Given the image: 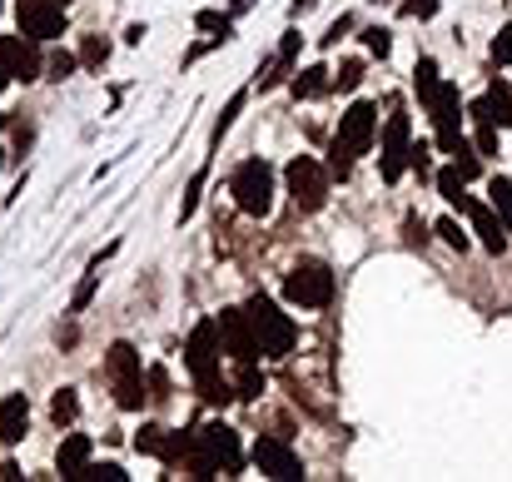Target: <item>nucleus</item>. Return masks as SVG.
Segmentation results:
<instances>
[{
    "mask_svg": "<svg viewBox=\"0 0 512 482\" xmlns=\"http://www.w3.org/2000/svg\"><path fill=\"white\" fill-rule=\"evenodd\" d=\"M60 5H70V0H60Z\"/></svg>",
    "mask_w": 512,
    "mask_h": 482,
    "instance_id": "obj_43",
    "label": "nucleus"
},
{
    "mask_svg": "<svg viewBox=\"0 0 512 482\" xmlns=\"http://www.w3.org/2000/svg\"><path fill=\"white\" fill-rule=\"evenodd\" d=\"M50 413H55V423H75V413H80L75 393H70V388H60V393H55V403H50Z\"/></svg>",
    "mask_w": 512,
    "mask_h": 482,
    "instance_id": "obj_30",
    "label": "nucleus"
},
{
    "mask_svg": "<svg viewBox=\"0 0 512 482\" xmlns=\"http://www.w3.org/2000/svg\"><path fill=\"white\" fill-rule=\"evenodd\" d=\"M25 428H30V403H25V393H10V398L0 403V443L15 448V443L25 438Z\"/></svg>",
    "mask_w": 512,
    "mask_h": 482,
    "instance_id": "obj_17",
    "label": "nucleus"
},
{
    "mask_svg": "<svg viewBox=\"0 0 512 482\" xmlns=\"http://www.w3.org/2000/svg\"><path fill=\"white\" fill-rule=\"evenodd\" d=\"M199 433V453H204V463L214 468V478L224 473V478H234L239 468H244V448H239V433L229 428V423H204V428H194Z\"/></svg>",
    "mask_w": 512,
    "mask_h": 482,
    "instance_id": "obj_10",
    "label": "nucleus"
},
{
    "mask_svg": "<svg viewBox=\"0 0 512 482\" xmlns=\"http://www.w3.org/2000/svg\"><path fill=\"white\" fill-rule=\"evenodd\" d=\"M284 184H289V199L304 214H319L329 204V164H319L314 155H294L284 169Z\"/></svg>",
    "mask_w": 512,
    "mask_h": 482,
    "instance_id": "obj_7",
    "label": "nucleus"
},
{
    "mask_svg": "<svg viewBox=\"0 0 512 482\" xmlns=\"http://www.w3.org/2000/svg\"><path fill=\"white\" fill-rule=\"evenodd\" d=\"M105 373H110V383H115V403H120L125 413H140V408L150 403V383H145L140 353H135L130 343H115V348L105 353Z\"/></svg>",
    "mask_w": 512,
    "mask_h": 482,
    "instance_id": "obj_4",
    "label": "nucleus"
},
{
    "mask_svg": "<svg viewBox=\"0 0 512 482\" xmlns=\"http://www.w3.org/2000/svg\"><path fill=\"white\" fill-rule=\"evenodd\" d=\"M239 110H244V95H234V100L224 105V115H219V125H214V145L229 135V125H234V115H239Z\"/></svg>",
    "mask_w": 512,
    "mask_h": 482,
    "instance_id": "obj_34",
    "label": "nucleus"
},
{
    "mask_svg": "<svg viewBox=\"0 0 512 482\" xmlns=\"http://www.w3.org/2000/svg\"><path fill=\"white\" fill-rule=\"evenodd\" d=\"M473 145H478L483 160H488V155H503V150H498V125H483V120H478V140H473Z\"/></svg>",
    "mask_w": 512,
    "mask_h": 482,
    "instance_id": "obj_31",
    "label": "nucleus"
},
{
    "mask_svg": "<svg viewBox=\"0 0 512 482\" xmlns=\"http://www.w3.org/2000/svg\"><path fill=\"white\" fill-rule=\"evenodd\" d=\"M0 70H5L10 80H20V85L40 80V75H45L40 40H30V35H0Z\"/></svg>",
    "mask_w": 512,
    "mask_h": 482,
    "instance_id": "obj_12",
    "label": "nucleus"
},
{
    "mask_svg": "<svg viewBox=\"0 0 512 482\" xmlns=\"http://www.w3.org/2000/svg\"><path fill=\"white\" fill-rule=\"evenodd\" d=\"M219 353H224L219 319L194 323V333H189V343H184V363H189V378H194V388H199V398H204L209 408L234 403V378L219 368Z\"/></svg>",
    "mask_w": 512,
    "mask_h": 482,
    "instance_id": "obj_1",
    "label": "nucleus"
},
{
    "mask_svg": "<svg viewBox=\"0 0 512 482\" xmlns=\"http://www.w3.org/2000/svg\"><path fill=\"white\" fill-rule=\"evenodd\" d=\"M488 204L498 209V219H503V229H508V239H512V179L498 174V179L488 184Z\"/></svg>",
    "mask_w": 512,
    "mask_h": 482,
    "instance_id": "obj_24",
    "label": "nucleus"
},
{
    "mask_svg": "<svg viewBox=\"0 0 512 482\" xmlns=\"http://www.w3.org/2000/svg\"><path fill=\"white\" fill-rule=\"evenodd\" d=\"M438 234H443V244H448V249H458V254L468 249V234H463L453 219H438Z\"/></svg>",
    "mask_w": 512,
    "mask_h": 482,
    "instance_id": "obj_35",
    "label": "nucleus"
},
{
    "mask_svg": "<svg viewBox=\"0 0 512 482\" xmlns=\"http://www.w3.org/2000/svg\"><path fill=\"white\" fill-rule=\"evenodd\" d=\"M0 10H5V0H0Z\"/></svg>",
    "mask_w": 512,
    "mask_h": 482,
    "instance_id": "obj_45",
    "label": "nucleus"
},
{
    "mask_svg": "<svg viewBox=\"0 0 512 482\" xmlns=\"http://www.w3.org/2000/svg\"><path fill=\"white\" fill-rule=\"evenodd\" d=\"M463 214H468V224H473V234H478V244L488 249V254H503L508 249V229H503V219H498V209L488 204V199H463Z\"/></svg>",
    "mask_w": 512,
    "mask_h": 482,
    "instance_id": "obj_15",
    "label": "nucleus"
},
{
    "mask_svg": "<svg viewBox=\"0 0 512 482\" xmlns=\"http://www.w3.org/2000/svg\"><path fill=\"white\" fill-rule=\"evenodd\" d=\"M398 10H403L408 20H433V15H438V0H403Z\"/></svg>",
    "mask_w": 512,
    "mask_h": 482,
    "instance_id": "obj_36",
    "label": "nucleus"
},
{
    "mask_svg": "<svg viewBox=\"0 0 512 482\" xmlns=\"http://www.w3.org/2000/svg\"><path fill=\"white\" fill-rule=\"evenodd\" d=\"M75 482H130V473L120 468V463H85Z\"/></svg>",
    "mask_w": 512,
    "mask_h": 482,
    "instance_id": "obj_26",
    "label": "nucleus"
},
{
    "mask_svg": "<svg viewBox=\"0 0 512 482\" xmlns=\"http://www.w3.org/2000/svg\"><path fill=\"white\" fill-rule=\"evenodd\" d=\"M199 30H219L229 40V15H214V10H199Z\"/></svg>",
    "mask_w": 512,
    "mask_h": 482,
    "instance_id": "obj_38",
    "label": "nucleus"
},
{
    "mask_svg": "<svg viewBox=\"0 0 512 482\" xmlns=\"http://www.w3.org/2000/svg\"><path fill=\"white\" fill-rule=\"evenodd\" d=\"M329 80H334V75H329L324 65H309L304 75H294V95H299V100H319V95L329 90Z\"/></svg>",
    "mask_w": 512,
    "mask_h": 482,
    "instance_id": "obj_22",
    "label": "nucleus"
},
{
    "mask_svg": "<svg viewBox=\"0 0 512 482\" xmlns=\"http://www.w3.org/2000/svg\"><path fill=\"white\" fill-rule=\"evenodd\" d=\"M378 140V105L368 100H353L339 115V135H334V150H329V179H348L353 160L368 155Z\"/></svg>",
    "mask_w": 512,
    "mask_h": 482,
    "instance_id": "obj_2",
    "label": "nucleus"
},
{
    "mask_svg": "<svg viewBox=\"0 0 512 482\" xmlns=\"http://www.w3.org/2000/svg\"><path fill=\"white\" fill-rule=\"evenodd\" d=\"M219 343L234 363H259V343H254V328L244 319V309H224L219 314Z\"/></svg>",
    "mask_w": 512,
    "mask_h": 482,
    "instance_id": "obj_14",
    "label": "nucleus"
},
{
    "mask_svg": "<svg viewBox=\"0 0 512 482\" xmlns=\"http://www.w3.org/2000/svg\"><path fill=\"white\" fill-rule=\"evenodd\" d=\"M264 393V373L254 368V363H239V373H234V398H259Z\"/></svg>",
    "mask_w": 512,
    "mask_h": 482,
    "instance_id": "obj_25",
    "label": "nucleus"
},
{
    "mask_svg": "<svg viewBox=\"0 0 512 482\" xmlns=\"http://www.w3.org/2000/svg\"><path fill=\"white\" fill-rule=\"evenodd\" d=\"M319 0H294V15H304V10H314Z\"/></svg>",
    "mask_w": 512,
    "mask_h": 482,
    "instance_id": "obj_40",
    "label": "nucleus"
},
{
    "mask_svg": "<svg viewBox=\"0 0 512 482\" xmlns=\"http://www.w3.org/2000/svg\"><path fill=\"white\" fill-rule=\"evenodd\" d=\"M448 164H453V169H458V174H463L468 184H473V179L483 174V155H478V145H468V140H458V150L448 155Z\"/></svg>",
    "mask_w": 512,
    "mask_h": 482,
    "instance_id": "obj_23",
    "label": "nucleus"
},
{
    "mask_svg": "<svg viewBox=\"0 0 512 482\" xmlns=\"http://www.w3.org/2000/svg\"><path fill=\"white\" fill-rule=\"evenodd\" d=\"M229 194H234V204H239L249 219H264V214L274 209V169H269V160L239 164L234 179H229Z\"/></svg>",
    "mask_w": 512,
    "mask_h": 482,
    "instance_id": "obj_6",
    "label": "nucleus"
},
{
    "mask_svg": "<svg viewBox=\"0 0 512 482\" xmlns=\"http://www.w3.org/2000/svg\"><path fill=\"white\" fill-rule=\"evenodd\" d=\"M488 55H493V65H508L512 60V25H503V30L493 35V50H488Z\"/></svg>",
    "mask_w": 512,
    "mask_h": 482,
    "instance_id": "obj_32",
    "label": "nucleus"
},
{
    "mask_svg": "<svg viewBox=\"0 0 512 482\" xmlns=\"http://www.w3.org/2000/svg\"><path fill=\"white\" fill-rule=\"evenodd\" d=\"M438 85H443V75H438V60L433 55H423L418 65H413V90H418V105L428 110V100L438 95Z\"/></svg>",
    "mask_w": 512,
    "mask_h": 482,
    "instance_id": "obj_20",
    "label": "nucleus"
},
{
    "mask_svg": "<svg viewBox=\"0 0 512 482\" xmlns=\"http://www.w3.org/2000/svg\"><path fill=\"white\" fill-rule=\"evenodd\" d=\"M284 299L294 309H329V299H334V269L324 259H299L284 274Z\"/></svg>",
    "mask_w": 512,
    "mask_h": 482,
    "instance_id": "obj_5",
    "label": "nucleus"
},
{
    "mask_svg": "<svg viewBox=\"0 0 512 482\" xmlns=\"http://www.w3.org/2000/svg\"><path fill=\"white\" fill-rule=\"evenodd\" d=\"M363 85V60H343L339 75L329 80V90H358Z\"/></svg>",
    "mask_w": 512,
    "mask_h": 482,
    "instance_id": "obj_27",
    "label": "nucleus"
},
{
    "mask_svg": "<svg viewBox=\"0 0 512 482\" xmlns=\"http://www.w3.org/2000/svg\"><path fill=\"white\" fill-rule=\"evenodd\" d=\"M55 463H60V478H75V473L90 463V438H85V433H70V438L60 443V458H55Z\"/></svg>",
    "mask_w": 512,
    "mask_h": 482,
    "instance_id": "obj_18",
    "label": "nucleus"
},
{
    "mask_svg": "<svg viewBox=\"0 0 512 482\" xmlns=\"http://www.w3.org/2000/svg\"><path fill=\"white\" fill-rule=\"evenodd\" d=\"M428 120H433V145H438L443 155H453L458 140H463V95H458L453 80H443L438 95L428 100Z\"/></svg>",
    "mask_w": 512,
    "mask_h": 482,
    "instance_id": "obj_9",
    "label": "nucleus"
},
{
    "mask_svg": "<svg viewBox=\"0 0 512 482\" xmlns=\"http://www.w3.org/2000/svg\"><path fill=\"white\" fill-rule=\"evenodd\" d=\"M408 150H413V125H408L403 110H393L383 120V130H378V174L388 184H398L408 174Z\"/></svg>",
    "mask_w": 512,
    "mask_h": 482,
    "instance_id": "obj_8",
    "label": "nucleus"
},
{
    "mask_svg": "<svg viewBox=\"0 0 512 482\" xmlns=\"http://www.w3.org/2000/svg\"><path fill=\"white\" fill-rule=\"evenodd\" d=\"M0 125H5V115H0Z\"/></svg>",
    "mask_w": 512,
    "mask_h": 482,
    "instance_id": "obj_44",
    "label": "nucleus"
},
{
    "mask_svg": "<svg viewBox=\"0 0 512 482\" xmlns=\"http://www.w3.org/2000/svg\"><path fill=\"white\" fill-rule=\"evenodd\" d=\"M135 448H140V453H150V458H160V463H170V453H174V433H170V428H160V423H150V428H140Z\"/></svg>",
    "mask_w": 512,
    "mask_h": 482,
    "instance_id": "obj_19",
    "label": "nucleus"
},
{
    "mask_svg": "<svg viewBox=\"0 0 512 482\" xmlns=\"http://www.w3.org/2000/svg\"><path fill=\"white\" fill-rule=\"evenodd\" d=\"M468 115H473V120H483V125L512 130V90L503 85V80H493V85H488V95L468 105Z\"/></svg>",
    "mask_w": 512,
    "mask_h": 482,
    "instance_id": "obj_16",
    "label": "nucleus"
},
{
    "mask_svg": "<svg viewBox=\"0 0 512 482\" xmlns=\"http://www.w3.org/2000/svg\"><path fill=\"white\" fill-rule=\"evenodd\" d=\"M0 160H5V155H0Z\"/></svg>",
    "mask_w": 512,
    "mask_h": 482,
    "instance_id": "obj_46",
    "label": "nucleus"
},
{
    "mask_svg": "<svg viewBox=\"0 0 512 482\" xmlns=\"http://www.w3.org/2000/svg\"><path fill=\"white\" fill-rule=\"evenodd\" d=\"M249 458H254V468H259L264 478H274V482L304 478V463H299V453H294L284 438H259V443L249 448Z\"/></svg>",
    "mask_w": 512,
    "mask_h": 482,
    "instance_id": "obj_13",
    "label": "nucleus"
},
{
    "mask_svg": "<svg viewBox=\"0 0 512 482\" xmlns=\"http://www.w3.org/2000/svg\"><path fill=\"white\" fill-rule=\"evenodd\" d=\"M5 85H10V75H5V70H0V90H5Z\"/></svg>",
    "mask_w": 512,
    "mask_h": 482,
    "instance_id": "obj_41",
    "label": "nucleus"
},
{
    "mask_svg": "<svg viewBox=\"0 0 512 482\" xmlns=\"http://www.w3.org/2000/svg\"><path fill=\"white\" fill-rule=\"evenodd\" d=\"M70 70H75V55H65V50H60V55H50V60H45V80H65V75H70Z\"/></svg>",
    "mask_w": 512,
    "mask_h": 482,
    "instance_id": "obj_33",
    "label": "nucleus"
},
{
    "mask_svg": "<svg viewBox=\"0 0 512 482\" xmlns=\"http://www.w3.org/2000/svg\"><path fill=\"white\" fill-rule=\"evenodd\" d=\"M20 35L30 40H60L65 35V5L60 0H15Z\"/></svg>",
    "mask_w": 512,
    "mask_h": 482,
    "instance_id": "obj_11",
    "label": "nucleus"
},
{
    "mask_svg": "<svg viewBox=\"0 0 512 482\" xmlns=\"http://www.w3.org/2000/svg\"><path fill=\"white\" fill-rule=\"evenodd\" d=\"M363 45H368V50L383 60V55L393 50V30H383V25H368V30H363Z\"/></svg>",
    "mask_w": 512,
    "mask_h": 482,
    "instance_id": "obj_28",
    "label": "nucleus"
},
{
    "mask_svg": "<svg viewBox=\"0 0 512 482\" xmlns=\"http://www.w3.org/2000/svg\"><path fill=\"white\" fill-rule=\"evenodd\" d=\"M80 60H85V65H105V60H110V45H105L100 35H85V40H80Z\"/></svg>",
    "mask_w": 512,
    "mask_h": 482,
    "instance_id": "obj_29",
    "label": "nucleus"
},
{
    "mask_svg": "<svg viewBox=\"0 0 512 482\" xmlns=\"http://www.w3.org/2000/svg\"><path fill=\"white\" fill-rule=\"evenodd\" d=\"M433 184H438V194H443L453 209H463V199H468V179H463L453 164H443V169L433 174Z\"/></svg>",
    "mask_w": 512,
    "mask_h": 482,
    "instance_id": "obj_21",
    "label": "nucleus"
},
{
    "mask_svg": "<svg viewBox=\"0 0 512 482\" xmlns=\"http://www.w3.org/2000/svg\"><path fill=\"white\" fill-rule=\"evenodd\" d=\"M20 478V468H15V463H0V482H15Z\"/></svg>",
    "mask_w": 512,
    "mask_h": 482,
    "instance_id": "obj_39",
    "label": "nucleus"
},
{
    "mask_svg": "<svg viewBox=\"0 0 512 482\" xmlns=\"http://www.w3.org/2000/svg\"><path fill=\"white\" fill-rule=\"evenodd\" d=\"M244 319H249V328H254L259 358H284V353L294 348V338H299L294 319H289L274 299H264V294H254V299L244 304Z\"/></svg>",
    "mask_w": 512,
    "mask_h": 482,
    "instance_id": "obj_3",
    "label": "nucleus"
},
{
    "mask_svg": "<svg viewBox=\"0 0 512 482\" xmlns=\"http://www.w3.org/2000/svg\"><path fill=\"white\" fill-rule=\"evenodd\" d=\"M145 383H150V403H165V398H170V378H165V368H150Z\"/></svg>",
    "mask_w": 512,
    "mask_h": 482,
    "instance_id": "obj_37",
    "label": "nucleus"
},
{
    "mask_svg": "<svg viewBox=\"0 0 512 482\" xmlns=\"http://www.w3.org/2000/svg\"><path fill=\"white\" fill-rule=\"evenodd\" d=\"M378 5H388V0H378Z\"/></svg>",
    "mask_w": 512,
    "mask_h": 482,
    "instance_id": "obj_42",
    "label": "nucleus"
}]
</instances>
